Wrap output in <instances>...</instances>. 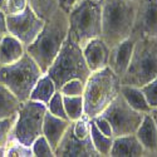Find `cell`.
<instances>
[{"label":"cell","mask_w":157,"mask_h":157,"mask_svg":"<svg viewBox=\"0 0 157 157\" xmlns=\"http://www.w3.org/2000/svg\"><path fill=\"white\" fill-rule=\"evenodd\" d=\"M69 124H71L69 120L60 118V117H57L47 111V113L44 116V121H43L42 135L48 140V142L50 143V146L53 147V150H56V147L58 146L62 137L67 132Z\"/></svg>","instance_id":"cell-17"},{"label":"cell","mask_w":157,"mask_h":157,"mask_svg":"<svg viewBox=\"0 0 157 157\" xmlns=\"http://www.w3.org/2000/svg\"><path fill=\"white\" fill-rule=\"evenodd\" d=\"M99 116L104 117L111 123L113 137H120L135 133L145 117V113L133 109L120 93Z\"/></svg>","instance_id":"cell-9"},{"label":"cell","mask_w":157,"mask_h":157,"mask_svg":"<svg viewBox=\"0 0 157 157\" xmlns=\"http://www.w3.org/2000/svg\"><path fill=\"white\" fill-rule=\"evenodd\" d=\"M29 5V0H8L5 6V14L13 15L19 14Z\"/></svg>","instance_id":"cell-32"},{"label":"cell","mask_w":157,"mask_h":157,"mask_svg":"<svg viewBox=\"0 0 157 157\" xmlns=\"http://www.w3.org/2000/svg\"><path fill=\"white\" fill-rule=\"evenodd\" d=\"M33 157H54V150L50 146L48 140L40 135L32 143Z\"/></svg>","instance_id":"cell-25"},{"label":"cell","mask_w":157,"mask_h":157,"mask_svg":"<svg viewBox=\"0 0 157 157\" xmlns=\"http://www.w3.org/2000/svg\"><path fill=\"white\" fill-rule=\"evenodd\" d=\"M121 79L109 67L92 72L84 83V114L89 118L99 116L121 93Z\"/></svg>","instance_id":"cell-3"},{"label":"cell","mask_w":157,"mask_h":157,"mask_svg":"<svg viewBox=\"0 0 157 157\" xmlns=\"http://www.w3.org/2000/svg\"><path fill=\"white\" fill-rule=\"evenodd\" d=\"M137 2L103 0L101 38L111 48L129 38L133 30Z\"/></svg>","instance_id":"cell-2"},{"label":"cell","mask_w":157,"mask_h":157,"mask_svg":"<svg viewBox=\"0 0 157 157\" xmlns=\"http://www.w3.org/2000/svg\"><path fill=\"white\" fill-rule=\"evenodd\" d=\"M145 150V156H157V124L151 113H146L135 132Z\"/></svg>","instance_id":"cell-15"},{"label":"cell","mask_w":157,"mask_h":157,"mask_svg":"<svg viewBox=\"0 0 157 157\" xmlns=\"http://www.w3.org/2000/svg\"><path fill=\"white\" fill-rule=\"evenodd\" d=\"M157 77V38L136 39L128 68L121 78V84L143 87Z\"/></svg>","instance_id":"cell-5"},{"label":"cell","mask_w":157,"mask_h":157,"mask_svg":"<svg viewBox=\"0 0 157 157\" xmlns=\"http://www.w3.org/2000/svg\"><path fill=\"white\" fill-rule=\"evenodd\" d=\"M57 90H58V88H57L54 81L52 79L47 73H43V75L39 78V81L35 83L29 99L47 104L49 102V99L54 96Z\"/></svg>","instance_id":"cell-21"},{"label":"cell","mask_w":157,"mask_h":157,"mask_svg":"<svg viewBox=\"0 0 157 157\" xmlns=\"http://www.w3.org/2000/svg\"><path fill=\"white\" fill-rule=\"evenodd\" d=\"M71 127L73 133L81 140H86L90 136V118L83 114L81 118L71 122Z\"/></svg>","instance_id":"cell-28"},{"label":"cell","mask_w":157,"mask_h":157,"mask_svg":"<svg viewBox=\"0 0 157 157\" xmlns=\"http://www.w3.org/2000/svg\"><path fill=\"white\" fill-rule=\"evenodd\" d=\"M59 92L65 96V97H78V96H83L84 92V82L81 79H71L67 81L59 89Z\"/></svg>","instance_id":"cell-29"},{"label":"cell","mask_w":157,"mask_h":157,"mask_svg":"<svg viewBox=\"0 0 157 157\" xmlns=\"http://www.w3.org/2000/svg\"><path fill=\"white\" fill-rule=\"evenodd\" d=\"M8 34V25H6V14L0 9V38Z\"/></svg>","instance_id":"cell-34"},{"label":"cell","mask_w":157,"mask_h":157,"mask_svg":"<svg viewBox=\"0 0 157 157\" xmlns=\"http://www.w3.org/2000/svg\"><path fill=\"white\" fill-rule=\"evenodd\" d=\"M25 53V45L11 34L0 38V65H8L19 60Z\"/></svg>","instance_id":"cell-18"},{"label":"cell","mask_w":157,"mask_h":157,"mask_svg":"<svg viewBox=\"0 0 157 157\" xmlns=\"http://www.w3.org/2000/svg\"><path fill=\"white\" fill-rule=\"evenodd\" d=\"M68 35L83 47L102 34V2L79 0L68 11Z\"/></svg>","instance_id":"cell-6"},{"label":"cell","mask_w":157,"mask_h":157,"mask_svg":"<svg viewBox=\"0 0 157 157\" xmlns=\"http://www.w3.org/2000/svg\"><path fill=\"white\" fill-rule=\"evenodd\" d=\"M54 155L57 157H99L90 136L86 140L78 138L73 133L71 124L56 147Z\"/></svg>","instance_id":"cell-12"},{"label":"cell","mask_w":157,"mask_h":157,"mask_svg":"<svg viewBox=\"0 0 157 157\" xmlns=\"http://www.w3.org/2000/svg\"><path fill=\"white\" fill-rule=\"evenodd\" d=\"M64 99V108L65 113H67L68 120L75 121L84 114V102H83V96L78 97H65L63 96Z\"/></svg>","instance_id":"cell-24"},{"label":"cell","mask_w":157,"mask_h":157,"mask_svg":"<svg viewBox=\"0 0 157 157\" xmlns=\"http://www.w3.org/2000/svg\"><path fill=\"white\" fill-rule=\"evenodd\" d=\"M150 113L152 114L153 120H155V122H156V124H157V108H152V111H151Z\"/></svg>","instance_id":"cell-36"},{"label":"cell","mask_w":157,"mask_h":157,"mask_svg":"<svg viewBox=\"0 0 157 157\" xmlns=\"http://www.w3.org/2000/svg\"><path fill=\"white\" fill-rule=\"evenodd\" d=\"M135 43H136V39L129 36V38L124 39L123 42H121L117 45H114L113 48H111V50H109L108 67L114 72V74L120 77V79L128 68L131 57H132V53H133Z\"/></svg>","instance_id":"cell-14"},{"label":"cell","mask_w":157,"mask_h":157,"mask_svg":"<svg viewBox=\"0 0 157 157\" xmlns=\"http://www.w3.org/2000/svg\"><path fill=\"white\" fill-rule=\"evenodd\" d=\"M82 50L84 60L90 72H96L104 67H108L111 49L101 36L90 39L82 47Z\"/></svg>","instance_id":"cell-13"},{"label":"cell","mask_w":157,"mask_h":157,"mask_svg":"<svg viewBox=\"0 0 157 157\" xmlns=\"http://www.w3.org/2000/svg\"><path fill=\"white\" fill-rule=\"evenodd\" d=\"M15 120H17V116L0 120V147H6L8 142L10 140V133L13 127H14Z\"/></svg>","instance_id":"cell-30"},{"label":"cell","mask_w":157,"mask_h":157,"mask_svg":"<svg viewBox=\"0 0 157 157\" xmlns=\"http://www.w3.org/2000/svg\"><path fill=\"white\" fill-rule=\"evenodd\" d=\"M68 13L59 8L53 15L45 19L44 27L25 50L45 73L68 36Z\"/></svg>","instance_id":"cell-1"},{"label":"cell","mask_w":157,"mask_h":157,"mask_svg":"<svg viewBox=\"0 0 157 157\" xmlns=\"http://www.w3.org/2000/svg\"><path fill=\"white\" fill-rule=\"evenodd\" d=\"M121 94L124 98V101L133 109H136L141 113H145V114L150 113L152 111L150 103L147 102L145 93L142 92V89L140 87L122 84L121 86Z\"/></svg>","instance_id":"cell-19"},{"label":"cell","mask_w":157,"mask_h":157,"mask_svg":"<svg viewBox=\"0 0 157 157\" xmlns=\"http://www.w3.org/2000/svg\"><path fill=\"white\" fill-rule=\"evenodd\" d=\"M21 102L11 90L0 83V120L17 116Z\"/></svg>","instance_id":"cell-20"},{"label":"cell","mask_w":157,"mask_h":157,"mask_svg":"<svg viewBox=\"0 0 157 157\" xmlns=\"http://www.w3.org/2000/svg\"><path fill=\"white\" fill-rule=\"evenodd\" d=\"M99 2H103V0H99Z\"/></svg>","instance_id":"cell-39"},{"label":"cell","mask_w":157,"mask_h":157,"mask_svg":"<svg viewBox=\"0 0 157 157\" xmlns=\"http://www.w3.org/2000/svg\"><path fill=\"white\" fill-rule=\"evenodd\" d=\"M43 73L36 62L25 53L15 63L0 65V83L8 87L20 102H25L30 98L32 90Z\"/></svg>","instance_id":"cell-7"},{"label":"cell","mask_w":157,"mask_h":157,"mask_svg":"<svg viewBox=\"0 0 157 157\" xmlns=\"http://www.w3.org/2000/svg\"><path fill=\"white\" fill-rule=\"evenodd\" d=\"M111 157H140L145 156L141 142L135 133L120 137H113L112 147L109 151Z\"/></svg>","instance_id":"cell-16"},{"label":"cell","mask_w":157,"mask_h":157,"mask_svg":"<svg viewBox=\"0 0 157 157\" xmlns=\"http://www.w3.org/2000/svg\"><path fill=\"white\" fill-rule=\"evenodd\" d=\"M45 113L47 106L42 102L33 99L21 102L14 127L10 133V140H15L25 146H32V143L43 132Z\"/></svg>","instance_id":"cell-8"},{"label":"cell","mask_w":157,"mask_h":157,"mask_svg":"<svg viewBox=\"0 0 157 157\" xmlns=\"http://www.w3.org/2000/svg\"><path fill=\"white\" fill-rule=\"evenodd\" d=\"M79 0H62V8L65 10V11H68L73 5H75Z\"/></svg>","instance_id":"cell-35"},{"label":"cell","mask_w":157,"mask_h":157,"mask_svg":"<svg viewBox=\"0 0 157 157\" xmlns=\"http://www.w3.org/2000/svg\"><path fill=\"white\" fill-rule=\"evenodd\" d=\"M131 36L157 38V0H138Z\"/></svg>","instance_id":"cell-11"},{"label":"cell","mask_w":157,"mask_h":157,"mask_svg":"<svg viewBox=\"0 0 157 157\" xmlns=\"http://www.w3.org/2000/svg\"><path fill=\"white\" fill-rule=\"evenodd\" d=\"M6 2L8 0H0V9L5 13V6H6Z\"/></svg>","instance_id":"cell-37"},{"label":"cell","mask_w":157,"mask_h":157,"mask_svg":"<svg viewBox=\"0 0 157 157\" xmlns=\"http://www.w3.org/2000/svg\"><path fill=\"white\" fill-rule=\"evenodd\" d=\"M29 5L39 17L48 19L62 8V0H29Z\"/></svg>","instance_id":"cell-23"},{"label":"cell","mask_w":157,"mask_h":157,"mask_svg":"<svg viewBox=\"0 0 157 157\" xmlns=\"http://www.w3.org/2000/svg\"><path fill=\"white\" fill-rule=\"evenodd\" d=\"M141 89L145 93L151 108H157V77L150 81L147 84L141 87Z\"/></svg>","instance_id":"cell-31"},{"label":"cell","mask_w":157,"mask_h":157,"mask_svg":"<svg viewBox=\"0 0 157 157\" xmlns=\"http://www.w3.org/2000/svg\"><path fill=\"white\" fill-rule=\"evenodd\" d=\"M45 73L54 81L57 88L59 89L67 81L74 78L86 83L92 72L84 60L82 47L68 35L56 59Z\"/></svg>","instance_id":"cell-4"},{"label":"cell","mask_w":157,"mask_h":157,"mask_svg":"<svg viewBox=\"0 0 157 157\" xmlns=\"http://www.w3.org/2000/svg\"><path fill=\"white\" fill-rule=\"evenodd\" d=\"M47 106V111L52 114H54L60 118L68 120L67 113H65V108H64V99H63V94L57 90L54 93V96L49 99V102L45 104Z\"/></svg>","instance_id":"cell-26"},{"label":"cell","mask_w":157,"mask_h":157,"mask_svg":"<svg viewBox=\"0 0 157 157\" xmlns=\"http://www.w3.org/2000/svg\"><path fill=\"white\" fill-rule=\"evenodd\" d=\"M5 157H33L32 147L25 146L15 140H10L6 145Z\"/></svg>","instance_id":"cell-27"},{"label":"cell","mask_w":157,"mask_h":157,"mask_svg":"<svg viewBox=\"0 0 157 157\" xmlns=\"http://www.w3.org/2000/svg\"><path fill=\"white\" fill-rule=\"evenodd\" d=\"M90 140H92L93 146L99 156H109L113 137H108L106 135H103L97 128L92 118H90Z\"/></svg>","instance_id":"cell-22"},{"label":"cell","mask_w":157,"mask_h":157,"mask_svg":"<svg viewBox=\"0 0 157 157\" xmlns=\"http://www.w3.org/2000/svg\"><path fill=\"white\" fill-rule=\"evenodd\" d=\"M44 23L45 19L39 17L30 5L19 14L6 15L8 33L18 38L25 48L34 42V39L43 29Z\"/></svg>","instance_id":"cell-10"},{"label":"cell","mask_w":157,"mask_h":157,"mask_svg":"<svg viewBox=\"0 0 157 157\" xmlns=\"http://www.w3.org/2000/svg\"><path fill=\"white\" fill-rule=\"evenodd\" d=\"M133 2H138V0H133Z\"/></svg>","instance_id":"cell-38"},{"label":"cell","mask_w":157,"mask_h":157,"mask_svg":"<svg viewBox=\"0 0 157 157\" xmlns=\"http://www.w3.org/2000/svg\"><path fill=\"white\" fill-rule=\"evenodd\" d=\"M92 121L94 122V124L97 126V128L101 131L103 135H106L108 137H113V129H112V126L111 123L104 118L102 116H97L94 118H92Z\"/></svg>","instance_id":"cell-33"}]
</instances>
